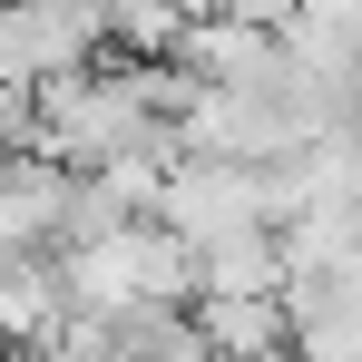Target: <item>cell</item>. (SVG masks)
Masks as SVG:
<instances>
[{"label": "cell", "mask_w": 362, "mask_h": 362, "mask_svg": "<svg viewBox=\"0 0 362 362\" xmlns=\"http://www.w3.org/2000/svg\"><path fill=\"white\" fill-rule=\"evenodd\" d=\"M206 362H294V323L284 303H186Z\"/></svg>", "instance_id": "obj_1"}]
</instances>
